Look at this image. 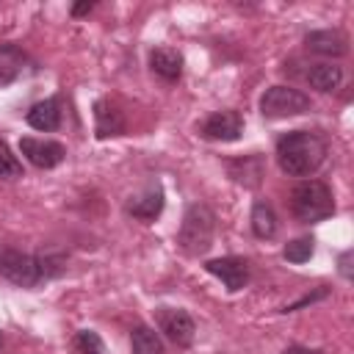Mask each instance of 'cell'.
Instances as JSON below:
<instances>
[{
    "label": "cell",
    "mask_w": 354,
    "mask_h": 354,
    "mask_svg": "<svg viewBox=\"0 0 354 354\" xmlns=\"http://www.w3.org/2000/svg\"><path fill=\"white\" fill-rule=\"evenodd\" d=\"M326 160V138L315 130H290L277 141V163L290 177H310Z\"/></svg>",
    "instance_id": "6da1fadb"
},
{
    "label": "cell",
    "mask_w": 354,
    "mask_h": 354,
    "mask_svg": "<svg viewBox=\"0 0 354 354\" xmlns=\"http://www.w3.org/2000/svg\"><path fill=\"white\" fill-rule=\"evenodd\" d=\"M66 271V260L61 254H28L17 249H0V277L19 285L36 288L44 279H53Z\"/></svg>",
    "instance_id": "7a4b0ae2"
},
{
    "label": "cell",
    "mask_w": 354,
    "mask_h": 354,
    "mask_svg": "<svg viewBox=\"0 0 354 354\" xmlns=\"http://www.w3.org/2000/svg\"><path fill=\"white\" fill-rule=\"evenodd\" d=\"M213 238H216V213L202 202L188 205L183 224L177 230V246L188 257H199L213 246Z\"/></svg>",
    "instance_id": "3957f363"
},
{
    "label": "cell",
    "mask_w": 354,
    "mask_h": 354,
    "mask_svg": "<svg viewBox=\"0 0 354 354\" xmlns=\"http://www.w3.org/2000/svg\"><path fill=\"white\" fill-rule=\"evenodd\" d=\"M290 210L304 224H318L335 213V196L332 188L321 180H301L290 191Z\"/></svg>",
    "instance_id": "277c9868"
},
{
    "label": "cell",
    "mask_w": 354,
    "mask_h": 354,
    "mask_svg": "<svg viewBox=\"0 0 354 354\" xmlns=\"http://www.w3.org/2000/svg\"><path fill=\"white\" fill-rule=\"evenodd\" d=\"M310 108H313L310 97L293 86H271L260 97V113L266 119H288V116L307 113Z\"/></svg>",
    "instance_id": "5b68a950"
},
{
    "label": "cell",
    "mask_w": 354,
    "mask_h": 354,
    "mask_svg": "<svg viewBox=\"0 0 354 354\" xmlns=\"http://www.w3.org/2000/svg\"><path fill=\"white\" fill-rule=\"evenodd\" d=\"M155 321H158V329L180 348H188L196 337V324L194 318L188 315V310H180V307H158L155 310Z\"/></svg>",
    "instance_id": "8992f818"
},
{
    "label": "cell",
    "mask_w": 354,
    "mask_h": 354,
    "mask_svg": "<svg viewBox=\"0 0 354 354\" xmlns=\"http://www.w3.org/2000/svg\"><path fill=\"white\" fill-rule=\"evenodd\" d=\"M19 152H22L25 160L33 163L36 169H55V166H61L64 158H66V147H64V144L50 141V138H33V136L19 138Z\"/></svg>",
    "instance_id": "52a82bcc"
},
{
    "label": "cell",
    "mask_w": 354,
    "mask_h": 354,
    "mask_svg": "<svg viewBox=\"0 0 354 354\" xmlns=\"http://www.w3.org/2000/svg\"><path fill=\"white\" fill-rule=\"evenodd\" d=\"M199 133L207 141H238L243 133V119L238 111H216L199 124Z\"/></svg>",
    "instance_id": "ba28073f"
},
{
    "label": "cell",
    "mask_w": 354,
    "mask_h": 354,
    "mask_svg": "<svg viewBox=\"0 0 354 354\" xmlns=\"http://www.w3.org/2000/svg\"><path fill=\"white\" fill-rule=\"evenodd\" d=\"M205 271L213 274V277H218L230 293L246 288V282H249V260H243V257H232L230 254V257L207 260L205 263Z\"/></svg>",
    "instance_id": "9c48e42d"
},
{
    "label": "cell",
    "mask_w": 354,
    "mask_h": 354,
    "mask_svg": "<svg viewBox=\"0 0 354 354\" xmlns=\"http://www.w3.org/2000/svg\"><path fill=\"white\" fill-rule=\"evenodd\" d=\"M127 127L124 113L119 111V105L108 97L94 102V133L97 138H111V136H122Z\"/></svg>",
    "instance_id": "30bf717a"
},
{
    "label": "cell",
    "mask_w": 354,
    "mask_h": 354,
    "mask_svg": "<svg viewBox=\"0 0 354 354\" xmlns=\"http://www.w3.org/2000/svg\"><path fill=\"white\" fill-rule=\"evenodd\" d=\"M227 174L243 185V188H257L266 177V160L263 155H243V158H230L227 160Z\"/></svg>",
    "instance_id": "8fae6325"
},
{
    "label": "cell",
    "mask_w": 354,
    "mask_h": 354,
    "mask_svg": "<svg viewBox=\"0 0 354 354\" xmlns=\"http://www.w3.org/2000/svg\"><path fill=\"white\" fill-rule=\"evenodd\" d=\"M64 102L61 97H47V100H39L36 105H30V111L25 113V122L33 127V130H41V133H50V130H58L61 127V116H64Z\"/></svg>",
    "instance_id": "7c38bea8"
},
{
    "label": "cell",
    "mask_w": 354,
    "mask_h": 354,
    "mask_svg": "<svg viewBox=\"0 0 354 354\" xmlns=\"http://www.w3.org/2000/svg\"><path fill=\"white\" fill-rule=\"evenodd\" d=\"M28 69H30L28 53H25L22 47L11 44V41H3V44H0V86L14 83V80L22 77Z\"/></svg>",
    "instance_id": "4fadbf2b"
},
{
    "label": "cell",
    "mask_w": 354,
    "mask_h": 354,
    "mask_svg": "<svg viewBox=\"0 0 354 354\" xmlns=\"http://www.w3.org/2000/svg\"><path fill=\"white\" fill-rule=\"evenodd\" d=\"M183 53L171 47H155L149 53V69L163 80V83H177L183 77Z\"/></svg>",
    "instance_id": "5bb4252c"
},
{
    "label": "cell",
    "mask_w": 354,
    "mask_h": 354,
    "mask_svg": "<svg viewBox=\"0 0 354 354\" xmlns=\"http://www.w3.org/2000/svg\"><path fill=\"white\" fill-rule=\"evenodd\" d=\"M163 202H166L163 199V188L160 185H149L144 194L130 196V202L124 205V210H127V216H133L138 221H152V218L160 216Z\"/></svg>",
    "instance_id": "9a60e30c"
},
{
    "label": "cell",
    "mask_w": 354,
    "mask_h": 354,
    "mask_svg": "<svg viewBox=\"0 0 354 354\" xmlns=\"http://www.w3.org/2000/svg\"><path fill=\"white\" fill-rule=\"evenodd\" d=\"M304 44H307L310 53H318V55L340 58V55L348 53V39L340 30H313V33L304 36Z\"/></svg>",
    "instance_id": "2e32d148"
},
{
    "label": "cell",
    "mask_w": 354,
    "mask_h": 354,
    "mask_svg": "<svg viewBox=\"0 0 354 354\" xmlns=\"http://www.w3.org/2000/svg\"><path fill=\"white\" fill-rule=\"evenodd\" d=\"M304 80L318 91H335L343 80V69L335 64H313L304 75Z\"/></svg>",
    "instance_id": "e0dca14e"
},
{
    "label": "cell",
    "mask_w": 354,
    "mask_h": 354,
    "mask_svg": "<svg viewBox=\"0 0 354 354\" xmlns=\"http://www.w3.org/2000/svg\"><path fill=\"white\" fill-rule=\"evenodd\" d=\"M130 354H163V340L147 324L130 329Z\"/></svg>",
    "instance_id": "ac0fdd59"
},
{
    "label": "cell",
    "mask_w": 354,
    "mask_h": 354,
    "mask_svg": "<svg viewBox=\"0 0 354 354\" xmlns=\"http://www.w3.org/2000/svg\"><path fill=\"white\" fill-rule=\"evenodd\" d=\"M252 232H254L257 238H263V241H268V238L277 235V213H274V207H271L268 202H263V199H257V202L252 205Z\"/></svg>",
    "instance_id": "d6986e66"
},
{
    "label": "cell",
    "mask_w": 354,
    "mask_h": 354,
    "mask_svg": "<svg viewBox=\"0 0 354 354\" xmlns=\"http://www.w3.org/2000/svg\"><path fill=\"white\" fill-rule=\"evenodd\" d=\"M313 252H315V241H313L310 235H304V238L290 241V243L282 249V257H285L288 263H307V260L313 257Z\"/></svg>",
    "instance_id": "ffe728a7"
},
{
    "label": "cell",
    "mask_w": 354,
    "mask_h": 354,
    "mask_svg": "<svg viewBox=\"0 0 354 354\" xmlns=\"http://www.w3.org/2000/svg\"><path fill=\"white\" fill-rule=\"evenodd\" d=\"M0 177L3 180H17V177H22V163H19V158L11 152V147L0 138Z\"/></svg>",
    "instance_id": "44dd1931"
},
{
    "label": "cell",
    "mask_w": 354,
    "mask_h": 354,
    "mask_svg": "<svg viewBox=\"0 0 354 354\" xmlns=\"http://www.w3.org/2000/svg\"><path fill=\"white\" fill-rule=\"evenodd\" d=\"M75 348H77L80 354H108L102 337H100L94 329H80V332L75 335Z\"/></svg>",
    "instance_id": "7402d4cb"
},
{
    "label": "cell",
    "mask_w": 354,
    "mask_h": 354,
    "mask_svg": "<svg viewBox=\"0 0 354 354\" xmlns=\"http://www.w3.org/2000/svg\"><path fill=\"white\" fill-rule=\"evenodd\" d=\"M326 293H329V290H326V288H321V290H318V293H313V296H310V293H307V296H301V299H299V301H293V304H288V307H285V313H293V310H299V307H301V304H313V301H315V299H324V296H326Z\"/></svg>",
    "instance_id": "603a6c76"
},
{
    "label": "cell",
    "mask_w": 354,
    "mask_h": 354,
    "mask_svg": "<svg viewBox=\"0 0 354 354\" xmlns=\"http://www.w3.org/2000/svg\"><path fill=\"white\" fill-rule=\"evenodd\" d=\"M351 254H354L351 249H346V252L340 254V274H343L346 279H351Z\"/></svg>",
    "instance_id": "cb8c5ba5"
},
{
    "label": "cell",
    "mask_w": 354,
    "mask_h": 354,
    "mask_svg": "<svg viewBox=\"0 0 354 354\" xmlns=\"http://www.w3.org/2000/svg\"><path fill=\"white\" fill-rule=\"evenodd\" d=\"M282 354H324L321 348H310V346H288Z\"/></svg>",
    "instance_id": "d4e9b609"
},
{
    "label": "cell",
    "mask_w": 354,
    "mask_h": 354,
    "mask_svg": "<svg viewBox=\"0 0 354 354\" xmlns=\"http://www.w3.org/2000/svg\"><path fill=\"white\" fill-rule=\"evenodd\" d=\"M94 8V3H77V6H72V17H83V14H88Z\"/></svg>",
    "instance_id": "484cf974"
},
{
    "label": "cell",
    "mask_w": 354,
    "mask_h": 354,
    "mask_svg": "<svg viewBox=\"0 0 354 354\" xmlns=\"http://www.w3.org/2000/svg\"><path fill=\"white\" fill-rule=\"evenodd\" d=\"M0 346H3V332H0Z\"/></svg>",
    "instance_id": "4316f807"
}]
</instances>
